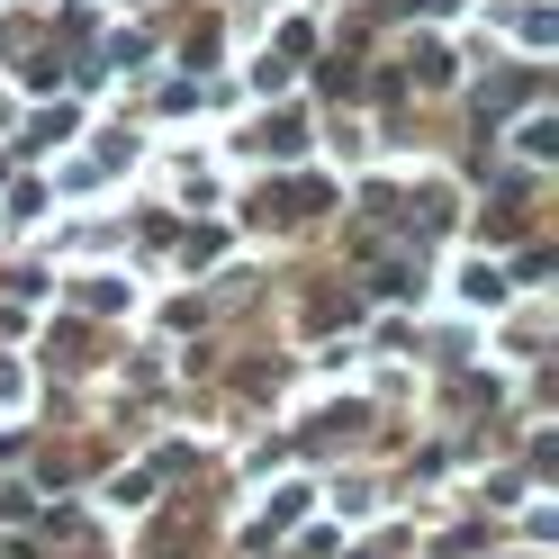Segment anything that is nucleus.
Here are the masks:
<instances>
[{"instance_id": "nucleus-6", "label": "nucleus", "mask_w": 559, "mask_h": 559, "mask_svg": "<svg viewBox=\"0 0 559 559\" xmlns=\"http://www.w3.org/2000/svg\"><path fill=\"white\" fill-rule=\"evenodd\" d=\"M415 10H451V0H415Z\"/></svg>"}, {"instance_id": "nucleus-4", "label": "nucleus", "mask_w": 559, "mask_h": 559, "mask_svg": "<svg viewBox=\"0 0 559 559\" xmlns=\"http://www.w3.org/2000/svg\"><path fill=\"white\" fill-rule=\"evenodd\" d=\"M523 154H559V118H523Z\"/></svg>"}, {"instance_id": "nucleus-1", "label": "nucleus", "mask_w": 559, "mask_h": 559, "mask_svg": "<svg viewBox=\"0 0 559 559\" xmlns=\"http://www.w3.org/2000/svg\"><path fill=\"white\" fill-rule=\"evenodd\" d=\"M253 145H262V154H298V145H307V127H298V118H271Z\"/></svg>"}, {"instance_id": "nucleus-2", "label": "nucleus", "mask_w": 559, "mask_h": 559, "mask_svg": "<svg viewBox=\"0 0 559 559\" xmlns=\"http://www.w3.org/2000/svg\"><path fill=\"white\" fill-rule=\"evenodd\" d=\"M63 135H73V109H63V99H55V109H46L37 127H27V145H63Z\"/></svg>"}, {"instance_id": "nucleus-5", "label": "nucleus", "mask_w": 559, "mask_h": 559, "mask_svg": "<svg viewBox=\"0 0 559 559\" xmlns=\"http://www.w3.org/2000/svg\"><path fill=\"white\" fill-rule=\"evenodd\" d=\"M415 82H451V55L442 46H415Z\"/></svg>"}, {"instance_id": "nucleus-3", "label": "nucleus", "mask_w": 559, "mask_h": 559, "mask_svg": "<svg viewBox=\"0 0 559 559\" xmlns=\"http://www.w3.org/2000/svg\"><path fill=\"white\" fill-rule=\"evenodd\" d=\"M461 289H469V298H478V307H497V298H506V271H487V262H478V271H469V280H461Z\"/></svg>"}]
</instances>
